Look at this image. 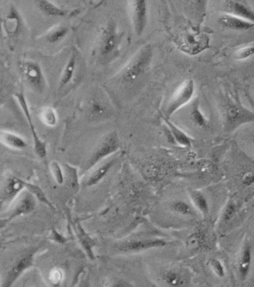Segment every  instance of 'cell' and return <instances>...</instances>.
Returning a JSON list of instances; mask_svg holds the SVG:
<instances>
[{"instance_id":"1","label":"cell","mask_w":254,"mask_h":287,"mask_svg":"<svg viewBox=\"0 0 254 287\" xmlns=\"http://www.w3.org/2000/svg\"><path fill=\"white\" fill-rule=\"evenodd\" d=\"M122 37L123 34L119 31L115 22L111 21L106 25L97 45V53L101 60L111 61L115 59L122 46Z\"/></svg>"},{"instance_id":"2","label":"cell","mask_w":254,"mask_h":287,"mask_svg":"<svg viewBox=\"0 0 254 287\" xmlns=\"http://www.w3.org/2000/svg\"><path fill=\"white\" fill-rule=\"evenodd\" d=\"M222 116L224 129L229 133L241 125L254 121V112L243 106L236 98L230 97L224 102Z\"/></svg>"},{"instance_id":"3","label":"cell","mask_w":254,"mask_h":287,"mask_svg":"<svg viewBox=\"0 0 254 287\" xmlns=\"http://www.w3.org/2000/svg\"><path fill=\"white\" fill-rule=\"evenodd\" d=\"M120 140L117 133L115 131L108 133L101 139V142L97 144L90 157L86 161L83 167V173L93 169L108 156L115 154L120 150Z\"/></svg>"},{"instance_id":"4","label":"cell","mask_w":254,"mask_h":287,"mask_svg":"<svg viewBox=\"0 0 254 287\" xmlns=\"http://www.w3.org/2000/svg\"><path fill=\"white\" fill-rule=\"evenodd\" d=\"M151 59L152 50L149 46L141 49L122 70L123 79L126 81H134L140 78L149 67Z\"/></svg>"},{"instance_id":"5","label":"cell","mask_w":254,"mask_h":287,"mask_svg":"<svg viewBox=\"0 0 254 287\" xmlns=\"http://www.w3.org/2000/svg\"><path fill=\"white\" fill-rule=\"evenodd\" d=\"M36 206V197L28 190L23 191L16 199L15 204L12 205V208L2 216L1 227L3 228L6 224L12 222L16 218L31 214L35 210Z\"/></svg>"},{"instance_id":"6","label":"cell","mask_w":254,"mask_h":287,"mask_svg":"<svg viewBox=\"0 0 254 287\" xmlns=\"http://www.w3.org/2000/svg\"><path fill=\"white\" fill-rule=\"evenodd\" d=\"M195 92V84L193 79H187L180 86L169 100L166 106V117L170 118L175 112L192 101Z\"/></svg>"},{"instance_id":"7","label":"cell","mask_w":254,"mask_h":287,"mask_svg":"<svg viewBox=\"0 0 254 287\" xmlns=\"http://www.w3.org/2000/svg\"><path fill=\"white\" fill-rule=\"evenodd\" d=\"M38 249H32L20 256L12 264L10 269L8 271L7 274L1 284V287L13 286L16 281L23 275V273L32 267L34 265V257Z\"/></svg>"},{"instance_id":"8","label":"cell","mask_w":254,"mask_h":287,"mask_svg":"<svg viewBox=\"0 0 254 287\" xmlns=\"http://www.w3.org/2000/svg\"><path fill=\"white\" fill-rule=\"evenodd\" d=\"M16 100L21 109L22 112L24 114L29 125V129L31 130L33 137V144H34V150L37 156L40 159H43L46 157L47 145L44 141L40 139L37 134V130H35L32 118H31L30 110H29V104L27 103L26 97L23 93H17L15 95Z\"/></svg>"},{"instance_id":"9","label":"cell","mask_w":254,"mask_h":287,"mask_svg":"<svg viewBox=\"0 0 254 287\" xmlns=\"http://www.w3.org/2000/svg\"><path fill=\"white\" fill-rule=\"evenodd\" d=\"M20 68L31 89L37 93H43L46 89V81L40 64L33 61H26L21 64Z\"/></svg>"},{"instance_id":"10","label":"cell","mask_w":254,"mask_h":287,"mask_svg":"<svg viewBox=\"0 0 254 287\" xmlns=\"http://www.w3.org/2000/svg\"><path fill=\"white\" fill-rule=\"evenodd\" d=\"M26 189L25 180L16 177H9L6 179L2 189L1 207L10 204Z\"/></svg>"},{"instance_id":"11","label":"cell","mask_w":254,"mask_h":287,"mask_svg":"<svg viewBox=\"0 0 254 287\" xmlns=\"http://www.w3.org/2000/svg\"><path fill=\"white\" fill-rule=\"evenodd\" d=\"M148 3L147 0H132V19L135 32L142 35L148 23Z\"/></svg>"},{"instance_id":"12","label":"cell","mask_w":254,"mask_h":287,"mask_svg":"<svg viewBox=\"0 0 254 287\" xmlns=\"http://www.w3.org/2000/svg\"><path fill=\"white\" fill-rule=\"evenodd\" d=\"M166 241L161 239H134L123 243L120 251L125 253H139L152 249H158L166 245Z\"/></svg>"},{"instance_id":"13","label":"cell","mask_w":254,"mask_h":287,"mask_svg":"<svg viewBox=\"0 0 254 287\" xmlns=\"http://www.w3.org/2000/svg\"><path fill=\"white\" fill-rule=\"evenodd\" d=\"M219 23L226 29L234 31H246L254 27V23L235 16L231 14L224 13L219 17Z\"/></svg>"},{"instance_id":"14","label":"cell","mask_w":254,"mask_h":287,"mask_svg":"<svg viewBox=\"0 0 254 287\" xmlns=\"http://www.w3.org/2000/svg\"><path fill=\"white\" fill-rule=\"evenodd\" d=\"M119 159H120L119 156L111 158L108 161H105L99 167L96 168L89 176L88 178L86 180L84 186H87V187H92V186L98 184L109 173L110 171L114 167Z\"/></svg>"},{"instance_id":"15","label":"cell","mask_w":254,"mask_h":287,"mask_svg":"<svg viewBox=\"0 0 254 287\" xmlns=\"http://www.w3.org/2000/svg\"><path fill=\"white\" fill-rule=\"evenodd\" d=\"M252 260H253L252 246L250 242L247 241L243 246L238 264V271L241 280H245L248 277L251 267Z\"/></svg>"},{"instance_id":"16","label":"cell","mask_w":254,"mask_h":287,"mask_svg":"<svg viewBox=\"0 0 254 287\" xmlns=\"http://www.w3.org/2000/svg\"><path fill=\"white\" fill-rule=\"evenodd\" d=\"M0 139L3 144L16 150H24L27 147V142L20 135L8 130H2Z\"/></svg>"},{"instance_id":"17","label":"cell","mask_w":254,"mask_h":287,"mask_svg":"<svg viewBox=\"0 0 254 287\" xmlns=\"http://www.w3.org/2000/svg\"><path fill=\"white\" fill-rule=\"evenodd\" d=\"M227 13L231 14L235 16L241 17L244 20L254 23V11L249 6L239 1L230 0L227 3Z\"/></svg>"},{"instance_id":"18","label":"cell","mask_w":254,"mask_h":287,"mask_svg":"<svg viewBox=\"0 0 254 287\" xmlns=\"http://www.w3.org/2000/svg\"><path fill=\"white\" fill-rule=\"evenodd\" d=\"M165 124L166 127L169 129V131L172 133V137L175 140V144H179L180 146L185 147H191L193 144V139L186 134L184 131L177 127L175 124L172 123L169 118L164 117Z\"/></svg>"},{"instance_id":"19","label":"cell","mask_w":254,"mask_h":287,"mask_svg":"<svg viewBox=\"0 0 254 287\" xmlns=\"http://www.w3.org/2000/svg\"><path fill=\"white\" fill-rule=\"evenodd\" d=\"M22 25H23V20L20 13L15 6H12L5 23L6 32L11 34H17L21 29Z\"/></svg>"},{"instance_id":"20","label":"cell","mask_w":254,"mask_h":287,"mask_svg":"<svg viewBox=\"0 0 254 287\" xmlns=\"http://www.w3.org/2000/svg\"><path fill=\"white\" fill-rule=\"evenodd\" d=\"M75 67H76V56L75 54L72 55L69 60L67 61L64 70H63L62 74H61L60 80V86L59 88L63 89L66 86L69 84L73 76L75 75Z\"/></svg>"},{"instance_id":"21","label":"cell","mask_w":254,"mask_h":287,"mask_svg":"<svg viewBox=\"0 0 254 287\" xmlns=\"http://www.w3.org/2000/svg\"><path fill=\"white\" fill-rule=\"evenodd\" d=\"M39 9L43 13L51 17H64L67 15V11L64 10L49 0H37Z\"/></svg>"},{"instance_id":"22","label":"cell","mask_w":254,"mask_h":287,"mask_svg":"<svg viewBox=\"0 0 254 287\" xmlns=\"http://www.w3.org/2000/svg\"><path fill=\"white\" fill-rule=\"evenodd\" d=\"M189 195L196 209L203 216H207L209 213L210 207L208 199L205 197V194H202L200 191L192 190L189 192Z\"/></svg>"},{"instance_id":"23","label":"cell","mask_w":254,"mask_h":287,"mask_svg":"<svg viewBox=\"0 0 254 287\" xmlns=\"http://www.w3.org/2000/svg\"><path fill=\"white\" fill-rule=\"evenodd\" d=\"M70 29L64 25H59L50 29L45 35V39L48 43L56 44L61 42L64 37H67Z\"/></svg>"},{"instance_id":"24","label":"cell","mask_w":254,"mask_h":287,"mask_svg":"<svg viewBox=\"0 0 254 287\" xmlns=\"http://www.w3.org/2000/svg\"><path fill=\"white\" fill-rule=\"evenodd\" d=\"M190 117L194 125L199 127V128H205L208 125V119L202 112L199 101L197 100H194L193 103H192Z\"/></svg>"},{"instance_id":"25","label":"cell","mask_w":254,"mask_h":287,"mask_svg":"<svg viewBox=\"0 0 254 287\" xmlns=\"http://www.w3.org/2000/svg\"><path fill=\"white\" fill-rule=\"evenodd\" d=\"M25 186H26V189H27L29 192H31V194L36 197L37 200L44 203V204L48 206V208H51L52 210H56L53 203L49 201L48 197L45 195L44 191H43V189H42L40 186H37V185L33 184V183H28V182L26 181H25Z\"/></svg>"},{"instance_id":"26","label":"cell","mask_w":254,"mask_h":287,"mask_svg":"<svg viewBox=\"0 0 254 287\" xmlns=\"http://www.w3.org/2000/svg\"><path fill=\"white\" fill-rule=\"evenodd\" d=\"M162 278L166 284L171 286H182L184 283L183 276L179 271L173 270V269L165 271Z\"/></svg>"},{"instance_id":"27","label":"cell","mask_w":254,"mask_h":287,"mask_svg":"<svg viewBox=\"0 0 254 287\" xmlns=\"http://www.w3.org/2000/svg\"><path fill=\"white\" fill-rule=\"evenodd\" d=\"M172 210L183 216H193L195 215L194 209L184 200H176L172 203Z\"/></svg>"},{"instance_id":"28","label":"cell","mask_w":254,"mask_h":287,"mask_svg":"<svg viewBox=\"0 0 254 287\" xmlns=\"http://www.w3.org/2000/svg\"><path fill=\"white\" fill-rule=\"evenodd\" d=\"M40 119L46 126L55 127L58 121L57 113L53 108H44L40 113Z\"/></svg>"},{"instance_id":"29","label":"cell","mask_w":254,"mask_h":287,"mask_svg":"<svg viewBox=\"0 0 254 287\" xmlns=\"http://www.w3.org/2000/svg\"><path fill=\"white\" fill-rule=\"evenodd\" d=\"M208 265L213 271L215 274L218 277H220V278H223L225 277V268L223 263L217 258H210L208 260Z\"/></svg>"},{"instance_id":"30","label":"cell","mask_w":254,"mask_h":287,"mask_svg":"<svg viewBox=\"0 0 254 287\" xmlns=\"http://www.w3.org/2000/svg\"><path fill=\"white\" fill-rule=\"evenodd\" d=\"M254 55V45L244 47L236 50L234 59L237 61H244L249 59Z\"/></svg>"},{"instance_id":"31","label":"cell","mask_w":254,"mask_h":287,"mask_svg":"<svg viewBox=\"0 0 254 287\" xmlns=\"http://www.w3.org/2000/svg\"><path fill=\"white\" fill-rule=\"evenodd\" d=\"M50 170H51L52 175L53 178L59 185L63 184L64 182V176L63 173L62 169H61L60 165L58 161H53L50 165Z\"/></svg>"},{"instance_id":"32","label":"cell","mask_w":254,"mask_h":287,"mask_svg":"<svg viewBox=\"0 0 254 287\" xmlns=\"http://www.w3.org/2000/svg\"><path fill=\"white\" fill-rule=\"evenodd\" d=\"M78 228H79L80 231L81 232V236H80V240H81L83 248H84L86 252L88 254V255L91 257V258H92V249H91V245H94L92 240L84 233L82 229L80 228V227H78Z\"/></svg>"},{"instance_id":"33","label":"cell","mask_w":254,"mask_h":287,"mask_svg":"<svg viewBox=\"0 0 254 287\" xmlns=\"http://www.w3.org/2000/svg\"><path fill=\"white\" fill-rule=\"evenodd\" d=\"M202 242H203V237L200 233H194L187 239L188 247L194 249H198Z\"/></svg>"},{"instance_id":"34","label":"cell","mask_w":254,"mask_h":287,"mask_svg":"<svg viewBox=\"0 0 254 287\" xmlns=\"http://www.w3.org/2000/svg\"><path fill=\"white\" fill-rule=\"evenodd\" d=\"M236 205L233 202H230L226 206L225 210L223 213V221L225 222L231 220L232 218L236 214Z\"/></svg>"},{"instance_id":"35","label":"cell","mask_w":254,"mask_h":287,"mask_svg":"<svg viewBox=\"0 0 254 287\" xmlns=\"http://www.w3.org/2000/svg\"><path fill=\"white\" fill-rule=\"evenodd\" d=\"M242 184L246 186H252L254 183V173L252 172H247L244 174L241 178Z\"/></svg>"},{"instance_id":"36","label":"cell","mask_w":254,"mask_h":287,"mask_svg":"<svg viewBox=\"0 0 254 287\" xmlns=\"http://www.w3.org/2000/svg\"><path fill=\"white\" fill-rule=\"evenodd\" d=\"M105 1H106V0H99V2H98V3H97L96 6H95V8L99 7V6H101V5L104 4Z\"/></svg>"},{"instance_id":"37","label":"cell","mask_w":254,"mask_h":287,"mask_svg":"<svg viewBox=\"0 0 254 287\" xmlns=\"http://www.w3.org/2000/svg\"><path fill=\"white\" fill-rule=\"evenodd\" d=\"M90 1L92 2H92L95 1V0H90Z\"/></svg>"},{"instance_id":"38","label":"cell","mask_w":254,"mask_h":287,"mask_svg":"<svg viewBox=\"0 0 254 287\" xmlns=\"http://www.w3.org/2000/svg\"><path fill=\"white\" fill-rule=\"evenodd\" d=\"M253 144H254V138H253Z\"/></svg>"}]
</instances>
